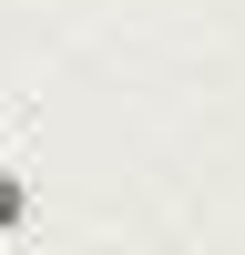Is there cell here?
I'll return each instance as SVG.
<instances>
[{"mask_svg": "<svg viewBox=\"0 0 245 255\" xmlns=\"http://www.w3.org/2000/svg\"><path fill=\"white\" fill-rule=\"evenodd\" d=\"M20 215H31V184H20L10 163H0V235H20Z\"/></svg>", "mask_w": 245, "mask_h": 255, "instance_id": "1", "label": "cell"}]
</instances>
